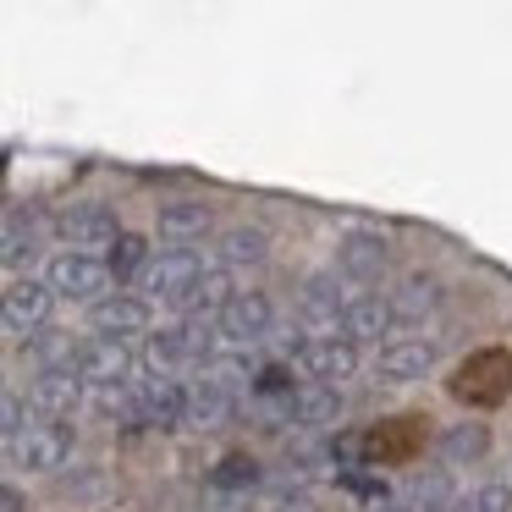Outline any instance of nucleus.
<instances>
[{"mask_svg": "<svg viewBox=\"0 0 512 512\" xmlns=\"http://www.w3.org/2000/svg\"><path fill=\"white\" fill-rule=\"evenodd\" d=\"M457 512H512V485H479L457 501Z\"/></svg>", "mask_w": 512, "mask_h": 512, "instance_id": "nucleus-29", "label": "nucleus"}, {"mask_svg": "<svg viewBox=\"0 0 512 512\" xmlns=\"http://www.w3.org/2000/svg\"><path fill=\"white\" fill-rule=\"evenodd\" d=\"M292 364L303 369V380H320V386L342 391V380L358 375V347L347 342V336H309Z\"/></svg>", "mask_w": 512, "mask_h": 512, "instance_id": "nucleus-12", "label": "nucleus"}, {"mask_svg": "<svg viewBox=\"0 0 512 512\" xmlns=\"http://www.w3.org/2000/svg\"><path fill=\"white\" fill-rule=\"evenodd\" d=\"M386 298H391L397 325H419V320H430V314L446 303V287H441V276H424V270H413V276H402V287L386 292Z\"/></svg>", "mask_w": 512, "mask_h": 512, "instance_id": "nucleus-19", "label": "nucleus"}, {"mask_svg": "<svg viewBox=\"0 0 512 512\" xmlns=\"http://www.w3.org/2000/svg\"><path fill=\"white\" fill-rule=\"evenodd\" d=\"M232 413H243V397L226 391L210 369H199V380H188V424L182 430H221V424H232Z\"/></svg>", "mask_w": 512, "mask_h": 512, "instance_id": "nucleus-16", "label": "nucleus"}, {"mask_svg": "<svg viewBox=\"0 0 512 512\" xmlns=\"http://www.w3.org/2000/svg\"><path fill=\"white\" fill-rule=\"evenodd\" d=\"M0 430H6V441H17V435L28 430V424H34V413H28V402H23V391H6V397H0Z\"/></svg>", "mask_w": 512, "mask_h": 512, "instance_id": "nucleus-30", "label": "nucleus"}, {"mask_svg": "<svg viewBox=\"0 0 512 512\" xmlns=\"http://www.w3.org/2000/svg\"><path fill=\"white\" fill-rule=\"evenodd\" d=\"M39 232H45V226H39V215H28L23 204H12V210H6V248H0L6 270H17L23 259L39 254Z\"/></svg>", "mask_w": 512, "mask_h": 512, "instance_id": "nucleus-24", "label": "nucleus"}, {"mask_svg": "<svg viewBox=\"0 0 512 512\" xmlns=\"http://www.w3.org/2000/svg\"><path fill=\"white\" fill-rule=\"evenodd\" d=\"M435 364V342L424 336H397L375 353V380L380 386H408V380H424Z\"/></svg>", "mask_w": 512, "mask_h": 512, "instance_id": "nucleus-17", "label": "nucleus"}, {"mask_svg": "<svg viewBox=\"0 0 512 512\" xmlns=\"http://www.w3.org/2000/svg\"><path fill=\"white\" fill-rule=\"evenodd\" d=\"M45 281H50V292H56V303H100V298H111V265L105 259H94V254H72V248H61L56 259H50V270H45Z\"/></svg>", "mask_w": 512, "mask_h": 512, "instance_id": "nucleus-5", "label": "nucleus"}, {"mask_svg": "<svg viewBox=\"0 0 512 512\" xmlns=\"http://www.w3.org/2000/svg\"><path fill=\"white\" fill-rule=\"evenodd\" d=\"M83 375V386H133L138 380V358L127 342H105V336H89V342L78 347V364H72Z\"/></svg>", "mask_w": 512, "mask_h": 512, "instance_id": "nucleus-10", "label": "nucleus"}, {"mask_svg": "<svg viewBox=\"0 0 512 512\" xmlns=\"http://www.w3.org/2000/svg\"><path fill=\"white\" fill-rule=\"evenodd\" d=\"M221 342H237V347H265L270 325H276V303H270V292H237L232 303H226L221 320Z\"/></svg>", "mask_w": 512, "mask_h": 512, "instance_id": "nucleus-11", "label": "nucleus"}, {"mask_svg": "<svg viewBox=\"0 0 512 512\" xmlns=\"http://www.w3.org/2000/svg\"><path fill=\"white\" fill-rule=\"evenodd\" d=\"M0 512H28V501H23V490H17V485L0 490Z\"/></svg>", "mask_w": 512, "mask_h": 512, "instance_id": "nucleus-31", "label": "nucleus"}, {"mask_svg": "<svg viewBox=\"0 0 512 512\" xmlns=\"http://www.w3.org/2000/svg\"><path fill=\"white\" fill-rule=\"evenodd\" d=\"M210 204H193V199H177V204H160V248H188L204 243L210 232Z\"/></svg>", "mask_w": 512, "mask_h": 512, "instance_id": "nucleus-20", "label": "nucleus"}, {"mask_svg": "<svg viewBox=\"0 0 512 512\" xmlns=\"http://www.w3.org/2000/svg\"><path fill=\"white\" fill-rule=\"evenodd\" d=\"M89 402V386H83L78 369H34L28 380V413L34 419H72V413Z\"/></svg>", "mask_w": 512, "mask_h": 512, "instance_id": "nucleus-9", "label": "nucleus"}, {"mask_svg": "<svg viewBox=\"0 0 512 512\" xmlns=\"http://www.w3.org/2000/svg\"><path fill=\"white\" fill-rule=\"evenodd\" d=\"M254 485H259V463L248 452L221 457V463H215V474H210V490H226V496H248Z\"/></svg>", "mask_w": 512, "mask_h": 512, "instance_id": "nucleus-27", "label": "nucleus"}, {"mask_svg": "<svg viewBox=\"0 0 512 512\" xmlns=\"http://www.w3.org/2000/svg\"><path fill=\"white\" fill-rule=\"evenodd\" d=\"M56 237H61V248H72V254L105 259L116 248V237H122V226H116V215L105 210V204L83 199V204H67V210L56 215Z\"/></svg>", "mask_w": 512, "mask_h": 512, "instance_id": "nucleus-6", "label": "nucleus"}, {"mask_svg": "<svg viewBox=\"0 0 512 512\" xmlns=\"http://www.w3.org/2000/svg\"><path fill=\"white\" fill-rule=\"evenodd\" d=\"M270 512H314V501H309V496H281Z\"/></svg>", "mask_w": 512, "mask_h": 512, "instance_id": "nucleus-32", "label": "nucleus"}, {"mask_svg": "<svg viewBox=\"0 0 512 512\" xmlns=\"http://www.w3.org/2000/svg\"><path fill=\"white\" fill-rule=\"evenodd\" d=\"M215 254H221L226 270H232V265H259V259L270 254V232H265V226L237 221V226H226V232L215 237Z\"/></svg>", "mask_w": 512, "mask_h": 512, "instance_id": "nucleus-23", "label": "nucleus"}, {"mask_svg": "<svg viewBox=\"0 0 512 512\" xmlns=\"http://www.w3.org/2000/svg\"><path fill=\"white\" fill-rule=\"evenodd\" d=\"M204 270H210V265H204L199 254H188V248H155V259H149V270L138 276L133 292H144V298H160V303H171V309H177V303L193 292V281H199Z\"/></svg>", "mask_w": 512, "mask_h": 512, "instance_id": "nucleus-7", "label": "nucleus"}, {"mask_svg": "<svg viewBox=\"0 0 512 512\" xmlns=\"http://www.w3.org/2000/svg\"><path fill=\"white\" fill-rule=\"evenodd\" d=\"M358 292L364 287H353L342 270H320V276H309L303 292H298V325L309 336H342V320H347V309L358 303Z\"/></svg>", "mask_w": 512, "mask_h": 512, "instance_id": "nucleus-3", "label": "nucleus"}, {"mask_svg": "<svg viewBox=\"0 0 512 512\" xmlns=\"http://www.w3.org/2000/svg\"><path fill=\"white\" fill-rule=\"evenodd\" d=\"M485 452H490L485 424H452V430L441 435V463L446 468H468V463H479Z\"/></svg>", "mask_w": 512, "mask_h": 512, "instance_id": "nucleus-25", "label": "nucleus"}, {"mask_svg": "<svg viewBox=\"0 0 512 512\" xmlns=\"http://www.w3.org/2000/svg\"><path fill=\"white\" fill-rule=\"evenodd\" d=\"M342 336L353 347H364V342H375V347L397 342V314H391V298H380V292H358V303L347 309V320H342Z\"/></svg>", "mask_w": 512, "mask_h": 512, "instance_id": "nucleus-18", "label": "nucleus"}, {"mask_svg": "<svg viewBox=\"0 0 512 512\" xmlns=\"http://www.w3.org/2000/svg\"><path fill=\"white\" fill-rule=\"evenodd\" d=\"M50 309H56L50 281H34V276H12V281H6V336H12L17 347H23L28 336L45 331Z\"/></svg>", "mask_w": 512, "mask_h": 512, "instance_id": "nucleus-8", "label": "nucleus"}, {"mask_svg": "<svg viewBox=\"0 0 512 512\" xmlns=\"http://www.w3.org/2000/svg\"><path fill=\"white\" fill-rule=\"evenodd\" d=\"M358 435H364V468H413L430 446V419L424 413H391Z\"/></svg>", "mask_w": 512, "mask_h": 512, "instance_id": "nucleus-2", "label": "nucleus"}, {"mask_svg": "<svg viewBox=\"0 0 512 512\" xmlns=\"http://www.w3.org/2000/svg\"><path fill=\"white\" fill-rule=\"evenodd\" d=\"M446 391H452L463 408H501V402L512 397V353L507 347H479V353H468L463 364L452 369Z\"/></svg>", "mask_w": 512, "mask_h": 512, "instance_id": "nucleus-1", "label": "nucleus"}, {"mask_svg": "<svg viewBox=\"0 0 512 512\" xmlns=\"http://www.w3.org/2000/svg\"><path fill=\"white\" fill-rule=\"evenodd\" d=\"M149 259H155V248H149V237H138V232H122V237H116V248L105 254V265H111V276H116V281H133V287H138V276L149 270Z\"/></svg>", "mask_w": 512, "mask_h": 512, "instance_id": "nucleus-26", "label": "nucleus"}, {"mask_svg": "<svg viewBox=\"0 0 512 512\" xmlns=\"http://www.w3.org/2000/svg\"><path fill=\"white\" fill-rule=\"evenodd\" d=\"M133 402H138V424H160V430L188 424V380H166V375L133 380Z\"/></svg>", "mask_w": 512, "mask_h": 512, "instance_id": "nucleus-14", "label": "nucleus"}, {"mask_svg": "<svg viewBox=\"0 0 512 512\" xmlns=\"http://www.w3.org/2000/svg\"><path fill=\"white\" fill-rule=\"evenodd\" d=\"M89 325L105 336V342L144 336V331H149V298H144V292H122V287H116L111 298H100V303L89 309Z\"/></svg>", "mask_w": 512, "mask_h": 512, "instance_id": "nucleus-15", "label": "nucleus"}, {"mask_svg": "<svg viewBox=\"0 0 512 512\" xmlns=\"http://www.w3.org/2000/svg\"><path fill=\"white\" fill-rule=\"evenodd\" d=\"M232 298H237L232 270H226V265H210L199 281H193V292H188V298L177 303V314H182V320H221V314H226V303H232Z\"/></svg>", "mask_w": 512, "mask_h": 512, "instance_id": "nucleus-21", "label": "nucleus"}, {"mask_svg": "<svg viewBox=\"0 0 512 512\" xmlns=\"http://www.w3.org/2000/svg\"><path fill=\"white\" fill-rule=\"evenodd\" d=\"M336 485H342L347 496L369 501V507H380V501H391V496H386V485H380V479L369 474V468H342V474H336Z\"/></svg>", "mask_w": 512, "mask_h": 512, "instance_id": "nucleus-28", "label": "nucleus"}, {"mask_svg": "<svg viewBox=\"0 0 512 512\" xmlns=\"http://www.w3.org/2000/svg\"><path fill=\"white\" fill-rule=\"evenodd\" d=\"M402 507L408 512H457V485H452V474L446 468H430V474H413L408 479V490H402Z\"/></svg>", "mask_w": 512, "mask_h": 512, "instance_id": "nucleus-22", "label": "nucleus"}, {"mask_svg": "<svg viewBox=\"0 0 512 512\" xmlns=\"http://www.w3.org/2000/svg\"><path fill=\"white\" fill-rule=\"evenodd\" d=\"M391 265V237L375 232V226H353V232L336 243V270H342L353 287H364V281H375L380 270Z\"/></svg>", "mask_w": 512, "mask_h": 512, "instance_id": "nucleus-13", "label": "nucleus"}, {"mask_svg": "<svg viewBox=\"0 0 512 512\" xmlns=\"http://www.w3.org/2000/svg\"><path fill=\"white\" fill-rule=\"evenodd\" d=\"M369 512H408L402 501H380V507H369Z\"/></svg>", "mask_w": 512, "mask_h": 512, "instance_id": "nucleus-33", "label": "nucleus"}, {"mask_svg": "<svg viewBox=\"0 0 512 512\" xmlns=\"http://www.w3.org/2000/svg\"><path fill=\"white\" fill-rule=\"evenodd\" d=\"M72 446H78V430L67 419H34L17 441H6V468H17V474H56V468H67Z\"/></svg>", "mask_w": 512, "mask_h": 512, "instance_id": "nucleus-4", "label": "nucleus"}]
</instances>
